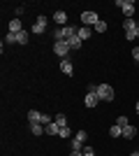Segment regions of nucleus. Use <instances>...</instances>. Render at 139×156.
<instances>
[{"label": "nucleus", "instance_id": "10", "mask_svg": "<svg viewBox=\"0 0 139 156\" xmlns=\"http://www.w3.org/2000/svg\"><path fill=\"white\" fill-rule=\"evenodd\" d=\"M28 124H42V114L37 110H30L28 112Z\"/></svg>", "mask_w": 139, "mask_h": 156}, {"label": "nucleus", "instance_id": "2", "mask_svg": "<svg viewBox=\"0 0 139 156\" xmlns=\"http://www.w3.org/2000/svg\"><path fill=\"white\" fill-rule=\"evenodd\" d=\"M98 21H100L98 12H91V9L81 12V23H84V26H88V28H95V26H98Z\"/></svg>", "mask_w": 139, "mask_h": 156}, {"label": "nucleus", "instance_id": "13", "mask_svg": "<svg viewBox=\"0 0 139 156\" xmlns=\"http://www.w3.org/2000/svg\"><path fill=\"white\" fill-rule=\"evenodd\" d=\"M44 133H46V135H58V133H60V126L56 124V121H53V124L44 126Z\"/></svg>", "mask_w": 139, "mask_h": 156}, {"label": "nucleus", "instance_id": "20", "mask_svg": "<svg viewBox=\"0 0 139 156\" xmlns=\"http://www.w3.org/2000/svg\"><path fill=\"white\" fill-rule=\"evenodd\" d=\"M74 137H77L79 142H86V140H88V133H86L84 128H81V130H77V133H74Z\"/></svg>", "mask_w": 139, "mask_h": 156}, {"label": "nucleus", "instance_id": "31", "mask_svg": "<svg viewBox=\"0 0 139 156\" xmlns=\"http://www.w3.org/2000/svg\"><path fill=\"white\" fill-rule=\"evenodd\" d=\"M137 68H139V65H137Z\"/></svg>", "mask_w": 139, "mask_h": 156}, {"label": "nucleus", "instance_id": "21", "mask_svg": "<svg viewBox=\"0 0 139 156\" xmlns=\"http://www.w3.org/2000/svg\"><path fill=\"white\" fill-rule=\"evenodd\" d=\"M134 26H137V23H134V19H125V21H123V28H125V33H127V30H132Z\"/></svg>", "mask_w": 139, "mask_h": 156}, {"label": "nucleus", "instance_id": "30", "mask_svg": "<svg viewBox=\"0 0 139 156\" xmlns=\"http://www.w3.org/2000/svg\"><path fill=\"white\" fill-rule=\"evenodd\" d=\"M130 156H139V149H137V151H132V154H130Z\"/></svg>", "mask_w": 139, "mask_h": 156}, {"label": "nucleus", "instance_id": "4", "mask_svg": "<svg viewBox=\"0 0 139 156\" xmlns=\"http://www.w3.org/2000/svg\"><path fill=\"white\" fill-rule=\"evenodd\" d=\"M53 54H56V56H60V58H67V54H70V44H67L65 40L56 42V44H53Z\"/></svg>", "mask_w": 139, "mask_h": 156}, {"label": "nucleus", "instance_id": "19", "mask_svg": "<svg viewBox=\"0 0 139 156\" xmlns=\"http://www.w3.org/2000/svg\"><path fill=\"white\" fill-rule=\"evenodd\" d=\"M53 121H56L60 128H65V126H67V117H65V114H58V117H53Z\"/></svg>", "mask_w": 139, "mask_h": 156}, {"label": "nucleus", "instance_id": "12", "mask_svg": "<svg viewBox=\"0 0 139 156\" xmlns=\"http://www.w3.org/2000/svg\"><path fill=\"white\" fill-rule=\"evenodd\" d=\"M81 42H84V40H81L79 35H72V37L67 40V44H70V49H81Z\"/></svg>", "mask_w": 139, "mask_h": 156}, {"label": "nucleus", "instance_id": "1", "mask_svg": "<svg viewBox=\"0 0 139 156\" xmlns=\"http://www.w3.org/2000/svg\"><path fill=\"white\" fill-rule=\"evenodd\" d=\"M95 93H98V98H100V100H104V103H111L114 96H116L109 84H98V86H95Z\"/></svg>", "mask_w": 139, "mask_h": 156}, {"label": "nucleus", "instance_id": "27", "mask_svg": "<svg viewBox=\"0 0 139 156\" xmlns=\"http://www.w3.org/2000/svg\"><path fill=\"white\" fill-rule=\"evenodd\" d=\"M132 58L139 63V47H134V49H132Z\"/></svg>", "mask_w": 139, "mask_h": 156}, {"label": "nucleus", "instance_id": "17", "mask_svg": "<svg viewBox=\"0 0 139 156\" xmlns=\"http://www.w3.org/2000/svg\"><path fill=\"white\" fill-rule=\"evenodd\" d=\"M16 44H28V30L16 33Z\"/></svg>", "mask_w": 139, "mask_h": 156}, {"label": "nucleus", "instance_id": "8", "mask_svg": "<svg viewBox=\"0 0 139 156\" xmlns=\"http://www.w3.org/2000/svg\"><path fill=\"white\" fill-rule=\"evenodd\" d=\"M84 103H86V107H98V103H100L98 93H86V98H84Z\"/></svg>", "mask_w": 139, "mask_h": 156}, {"label": "nucleus", "instance_id": "7", "mask_svg": "<svg viewBox=\"0 0 139 156\" xmlns=\"http://www.w3.org/2000/svg\"><path fill=\"white\" fill-rule=\"evenodd\" d=\"M53 21H56L60 28L67 26V12H65V9H58V12H53Z\"/></svg>", "mask_w": 139, "mask_h": 156}, {"label": "nucleus", "instance_id": "24", "mask_svg": "<svg viewBox=\"0 0 139 156\" xmlns=\"http://www.w3.org/2000/svg\"><path fill=\"white\" fill-rule=\"evenodd\" d=\"M5 42H7V44H16V35H14V33H7Z\"/></svg>", "mask_w": 139, "mask_h": 156}, {"label": "nucleus", "instance_id": "14", "mask_svg": "<svg viewBox=\"0 0 139 156\" xmlns=\"http://www.w3.org/2000/svg\"><path fill=\"white\" fill-rule=\"evenodd\" d=\"M30 133H33L35 137H42L44 135V126L42 124H30Z\"/></svg>", "mask_w": 139, "mask_h": 156}, {"label": "nucleus", "instance_id": "29", "mask_svg": "<svg viewBox=\"0 0 139 156\" xmlns=\"http://www.w3.org/2000/svg\"><path fill=\"white\" fill-rule=\"evenodd\" d=\"M134 112H137V114H139V100H137V103H134Z\"/></svg>", "mask_w": 139, "mask_h": 156}, {"label": "nucleus", "instance_id": "5", "mask_svg": "<svg viewBox=\"0 0 139 156\" xmlns=\"http://www.w3.org/2000/svg\"><path fill=\"white\" fill-rule=\"evenodd\" d=\"M46 23H49V19H46V16H37V19H35V26H33V33L35 35H42V33L46 30Z\"/></svg>", "mask_w": 139, "mask_h": 156}, {"label": "nucleus", "instance_id": "28", "mask_svg": "<svg viewBox=\"0 0 139 156\" xmlns=\"http://www.w3.org/2000/svg\"><path fill=\"white\" fill-rule=\"evenodd\" d=\"M70 156H84L81 151H70Z\"/></svg>", "mask_w": 139, "mask_h": 156}, {"label": "nucleus", "instance_id": "15", "mask_svg": "<svg viewBox=\"0 0 139 156\" xmlns=\"http://www.w3.org/2000/svg\"><path fill=\"white\" fill-rule=\"evenodd\" d=\"M134 135H137V128H134V126H130V124H127L125 128H123V137H127V140H132Z\"/></svg>", "mask_w": 139, "mask_h": 156}, {"label": "nucleus", "instance_id": "25", "mask_svg": "<svg viewBox=\"0 0 139 156\" xmlns=\"http://www.w3.org/2000/svg\"><path fill=\"white\" fill-rule=\"evenodd\" d=\"M116 124H118L121 128H125V126L130 124V121H127V117H118V119H116Z\"/></svg>", "mask_w": 139, "mask_h": 156}, {"label": "nucleus", "instance_id": "26", "mask_svg": "<svg viewBox=\"0 0 139 156\" xmlns=\"http://www.w3.org/2000/svg\"><path fill=\"white\" fill-rule=\"evenodd\" d=\"M81 154H84V156H95V149H93V147H84Z\"/></svg>", "mask_w": 139, "mask_h": 156}, {"label": "nucleus", "instance_id": "22", "mask_svg": "<svg viewBox=\"0 0 139 156\" xmlns=\"http://www.w3.org/2000/svg\"><path fill=\"white\" fill-rule=\"evenodd\" d=\"M58 135H60V137H70V135H74V133H72V128H70V126H65V128H60Z\"/></svg>", "mask_w": 139, "mask_h": 156}, {"label": "nucleus", "instance_id": "6", "mask_svg": "<svg viewBox=\"0 0 139 156\" xmlns=\"http://www.w3.org/2000/svg\"><path fill=\"white\" fill-rule=\"evenodd\" d=\"M60 72H63V75H67V77H72L74 65H72V61H70V58H63V61H60Z\"/></svg>", "mask_w": 139, "mask_h": 156}, {"label": "nucleus", "instance_id": "11", "mask_svg": "<svg viewBox=\"0 0 139 156\" xmlns=\"http://www.w3.org/2000/svg\"><path fill=\"white\" fill-rule=\"evenodd\" d=\"M77 35H79L81 40H88L93 35V28H88V26H79L77 28Z\"/></svg>", "mask_w": 139, "mask_h": 156}, {"label": "nucleus", "instance_id": "16", "mask_svg": "<svg viewBox=\"0 0 139 156\" xmlns=\"http://www.w3.org/2000/svg\"><path fill=\"white\" fill-rule=\"evenodd\" d=\"M109 135L111 137H123V128H121L118 124H114L111 128H109Z\"/></svg>", "mask_w": 139, "mask_h": 156}, {"label": "nucleus", "instance_id": "18", "mask_svg": "<svg viewBox=\"0 0 139 156\" xmlns=\"http://www.w3.org/2000/svg\"><path fill=\"white\" fill-rule=\"evenodd\" d=\"M125 37H127V40H130V42H132V40H134V37H139V23H137V26H134V28H132V30H127V33H125Z\"/></svg>", "mask_w": 139, "mask_h": 156}, {"label": "nucleus", "instance_id": "3", "mask_svg": "<svg viewBox=\"0 0 139 156\" xmlns=\"http://www.w3.org/2000/svg\"><path fill=\"white\" fill-rule=\"evenodd\" d=\"M116 7L123 9L125 19H132V16H134V2H132V0H116Z\"/></svg>", "mask_w": 139, "mask_h": 156}, {"label": "nucleus", "instance_id": "9", "mask_svg": "<svg viewBox=\"0 0 139 156\" xmlns=\"http://www.w3.org/2000/svg\"><path fill=\"white\" fill-rule=\"evenodd\" d=\"M7 28H9V33H14V35H16V33H21V30H23V26H21V19H16V16H14V19L9 21V26H7Z\"/></svg>", "mask_w": 139, "mask_h": 156}, {"label": "nucleus", "instance_id": "23", "mask_svg": "<svg viewBox=\"0 0 139 156\" xmlns=\"http://www.w3.org/2000/svg\"><path fill=\"white\" fill-rule=\"evenodd\" d=\"M107 28H109V26H107V21H102V19H100V21H98V26H95V30H98V33H104Z\"/></svg>", "mask_w": 139, "mask_h": 156}]
</instances>
